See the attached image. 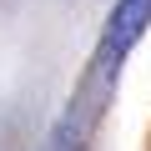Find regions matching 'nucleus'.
<instances>
[{
  "label": "nucleus",
  "instance_id": "f257e3e1",
  "mask_svg": "<svg viewBox=\"0 0 151 151\" xmlns=\"http://www.w3.org/2000/svg\"><path fill=\"white\" fill-rule=\"evenodd\" d=\"M146 25H151V0H116L111 25H106V60H121L141 40Z\"/></svg>",
  "mask_w": 151,
  "mask_h": 151
}]
</instances>
